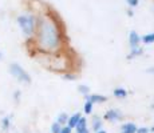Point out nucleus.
<instances>
[{
    "label": "nucleus",
    "instance_id": "obj_26",
    "mask_svg": "<svg viewBox=\"0 0 154 133\" xmlns=\"http://www.w3.org/2000/svg\"><path fill=\"white\" fill-rule=\"evenodd\" d=\"M76 133H90V129L86 128V129H82V131H79V132H76Z\"/></svg>",
    "mask_w": 154,
    "mask_h": 133
},
{
    "label": "nucleus",
    "instance_id": "obj_4",
    "mask_svg": "<svg viewBox=\"0 0 154 133\" xmlns=\"http://www.w3.org/2000/svg\"><path fill=\"white\" fill-rule=\"evenodd\" d=\"M123 119V114L119 109L111 108L109 111H106V113L103 114V120L109 121V123H115V121H121Z\"/></svg>",
    "mask_w": 154,
    "mask_h": 133
},
{
    "label": "nucleus",
    "instance_id": "obj_11",
    "mask_svg": "<svg viewBox=\"0 0 154 133\" xmlns=\"http://www.w3.org/2000/svg\"><path fill=\"white\" fill-rule=\"evenodd\" d=\"M129 92H127L126 88H122V87H118V88H114L112 89V96L117 97V99H126Z\"/></svg>",
    "mask_w": 154,
    "mask_h": 133
},
{
    "label": "nucleus",
    "instance_id": "obj_7",
    "mask_svg": "<svg viewBox=\"0 0 154 133\" xmlns=\"http://www.w3.org/2000/svg\"><path fill=\"white\" fill-rule=\"evenodd\" d=\"M103 128V119L98 114H94L93 116V120H91V129H93V132H98L100 129Z\"/></svg>",
    "mask_w": 154,
    "mask_h": 133
},
{
    "label": "nucleus",
    "instance_id": "obj_9",
    "mask_svg": "<svg viewBox=\"0 0 154 133\" xmlns=\"http://www.w3.org/2000/svg\"><path fill=\"white\" fill-rule=\"evenodd\" d=\"M137 128L138 126L135 125L134 123L129 121V123H123L121 125V133H135L137 132Z\"/></svg>",
    "mask_w": 154,
    "mask_h": 133
},
{
    "label": "nucleus",
    "instance_id": "obj_15",
    "mask_svg": "<svg viewBox=\"0 0 154 133\" xmlns=\"http://www.w3.org/2000/svg\"><path fill=\"white\" fill-rule=\"evenodd\" d=\"M67 120H69V114L64 113V112H60V113L58 114V117H56L55 121L63 126V125H66V124H67Z\"/></svg>",
    "mask_w": 154,
    "mask_h": 133
},
{
    "label": "nucleus",
    "instance_id": "obj_13",
    "mask_svg": "<svg viewBox=\"0 0 154 133\" xmlns=\"http://www.w3.org/2000/svg\"><path fill=\"white\" fill-rule=\"evenodd\" d=\"M86 128H88V121H87V117H86V116H82L81 119H79L78 124H76L75 131H76V132H79V131H82V129H86Z\"/></svg>",
    "mask_w": 154,
    "mask_h": 133
},
{
    "label": "nucleus",
    "instance_id": "obj_19",
    "mask_svg": "<svg viewBox=\"0 0 154 133\" xmlns=\"http://www.w3.org/2000/svg\"><path fill=\"white\" fill-rule=\"evenodd\" d=\"M60 129H62V125L55 121V123H52L51 126H50V133H59Z\"/></svg>",
    "mask_w": 154,
    "mask_h": 133
},
{
    "label": "nucleus",
    "instance_id": "obj_30",
    "mask_svg": "<svg viewBox=\"0 0 154 133\" xmlns=\"http://www.w3.org/2000/svg\"><path fill=\"white\" fill-rule=\"evenodd\" d=\"M152 109H154V103H153V104H152Z\"/></svg>",
    "mask_w": 154,
    "mask_h": 133
},
{
    "label": "nucleus",
    "instance_id": "obj_18",
    "mask_svg": "<svg viewBox=\"0 0 154 133\" xmlns=\"http://www.w3.org/2000/svg\"><path fill=\"white\" fill-rule=\"evenodd\" d=\"M63 79L67 80V81H74V80L78 79V73H75L74 71H70V72L63 73Z\"/></svg>",
    "mask_w": 154,
    "mask_h": 133
},
{
    "label": "nucleus",
    "instance_id": "obj_8",
    "mask_svg": "<svg viewBox=\"0 0 154 133\" xmlns=\"http://www.w3.org/2000/svg\"><path fill=\"white\" fill-rule=\"evenodd\" d=\"M143 55V48L140 47H135V48H130V52L127 53V61H131L134 59L140 57V56Z\"/></svg>",
    "mask_w": 154,
    "mask_h": 133
},
{
    "label": "nucleus",
    "instance_id": "obj_1",
    "mask_svg": "<svg viewBox=\"0 0 154 133\" xmlns=\"http://www.w3.org/2000/svg\"><path fill=\"white\" fill-rule=\"evenodd\" d=\"M36 29L32 37L35 49L40 55H54L63 52L67 43V35L62 19L55 11L47 8L44 12L36 15Z\"/></svg>",
    "mask_w": 154,
    "mask_h": 133
},
{
    "label": "nucleus",
    "instance_id": "obj_17",
    "mask_svg": "<svg viewBox=\"0 0 154 133\" xmlns=\"http://www.w3.org/2000/svg\"><path fill=\"white\" fill-rule=\"evenodd\" d=\"M76 89H78V92L81 93V94H83V96H87V94H90V91H91L90 87H88L87 84H79Z\"/></svg>",
    "mask_w": 154,
    "mask_h": 133
},
{
    "label": "nucleus",
    "instance_id": "obj_21",
    "mask_svg": "<svg viewBox=\"0 0 154 133\" xmlns=\"http://www.w3.org/2000/svg\"><path fill=\"white\" fill-rule=\"evenodd\" d=\"M135 133H150V129L146 128V126H140V128H137Z\"/></svg>",
    "mask_w": 154,
    "mask_h": 133
},
{
    "label": "nucleus",
    "instance_id": "obj_16",
    "mask_svg": "<svg viewBox=\"0 0 154 133\" xmlns=\"http://www.w3.org/2000/svg\"><path fill=\"white\" fill-rule=\"evenodd\" d=\"M93 111H94V104L88 100H85V104H83V112L85 114H93Z\"/></svg>",
    "mask_w": 154,
    "mask_h": 133
},
{
    "label": "nucleus",
    "instance_id": "obj_20",
    "mask_svg": "<svg viewBox=\"0 0 154 133\" xmlns=\"http://www.w3.org/2000/svg\"><path fill=\"white\" fill-rule=\"evenodd\" d=\"M126 3L129 5V8H131V10H134L140 5V0H126Z\"/></svg>",
    "mask_w": 154,
    "mask_h": 133
},
{
    "label": "nucleus",
    "instance_id": "obj_23",
    "mask_svg": "<svg viewBox=\"0 0 154 133\" xmlns=\"http://www.w3.org/2000/svg\"><path fill=\"white\" fill-rule=\"evenodd\" d=\"M59 133H72V129L69 128L67 125H63V126H62V129H60V132H59Z\"/></svg>",
    "mask_w": 154,
    "mask_h": 133
},
{
    "label": "nucleus",
    "instance_id": "obj_10",
    "mask_svg": "<svg viewBox=\"0 0 154 133\" xmlns=\"http://www.w3.org/2000/svg\"><path fill=\"white\" fill-rule=\"evenodd\" d=\"M82 117V113H74V114H71V116H69V120H67V124L66 125L69 126V128L71 129H75V126H76V124H78V121L79 119Z\"/></svg>",
    "mask_w": 154,
    "mask_h": 133
},
{
    "label": "nucleus",
    "instance_id": "obj_3",
    "mask_svg": "<svg viewBox=\"0 0 154 133\" xmlns=\"http://www.w3.org/2000/svg\"><path fill=\"white\" fill-rule=\"evenodd\" d=\"M10 73L19 82H23V84H27V85H29L32 82V79H31V76H29V73L17 63L10 64Z\"/></svg>",
    "mask_w": 154,
    "mask_h": 133
},
{
    "label": "nucleus",
    "instance_id": "obj_22",
    "mask_svg": "<svg viewBox=\"0 0 154 133\" xmlns=\"http://www.w3.org/2000/svg\"><path fill=\"white\" fill-rule=\"evenodd\" d=\"M20 96H22V92L20 91H15V93H14V100L16 103H19L20 101Z\"/></svg>",
    "mask_w": 154,
    "mask_h": 133
},
{
    "label": "nucleus",
    "instance_id": "obj_24",
    "mask_svg": "<svg viewBox=\"0 0 154 133\" xmlns=\"http://www.w3.org/2000/svg\"><path fill=\"white\" fill-rule=\"evenodd\" d=\"M126 13H127V15H129V17H133V16H134V11H133V10H131V8H127Z\"/></svg>",
    "mask_w": 154,
    "mask_h": 133
},
{
    "label": "nucleus",
    "instance_id": "obj_25",
    "mask_svg": "<svg viewBox=\"0 0 154 133\" xmlns=\"http://www.w3.org/2000/svg\"><path fill=\"white\" fill-rule=\"evenodd\" d=\"M146 73H149V75H154V67H150V68H147L146 71H145Z\"/></svg>",
    "mask_w": 154,
    "mask_h": 133
},
{
    "label": "nucleus",
    "instance_id": "obj_29",
    "mask_svg": "<svg viewBox=\"0 0 154 133\" xmlns=\"http://www.w3.org/2000/svg\"><path fill=\"white\" fill-rule=\"evenodd\" d=\"M2 57H3V55H2V52H0V60H2Z\"/></svg>",
    "mask_w": 154,
    "mask_h": 133
},
{
    "label": "nucleus",
    "instance_id": "obj_5",
    "mask_svg": "<svg viewBox=\"0 0 154 133\" xmlns=\"http://www.w3.org/2000/svg\"><path fill=\"white\" fill-rule=\"evenodd\" d=\"M85 100H88V101H91L95 105V104H103V103H106L109 100V97L99 94V93H90L87 96H85Z\"/></svg>",
    "mask_w": 154,
    "mask_h": 133
},
{
    "label": "nucleus",
    "instance_id": "obj_28",
    "mask_svg": "<svg viewBox=\"0 0 154 133\" xmlns=\"http://www.w3.org/2000/svg\"><path fill=\"white\" fill-rule=\"evenodd\" d=\"M150 129V132H153L154 133V126H152V128H149Z\"/></svg>",
    "mask_w": 154,
    "mask_h": 133
},
{
    "label": "nucleus",
    "instance_id": "obj_2",
    "mask_svg": "<svg viewBox=\"0 0 154 133\" xmlns=\"http://www.w3.org/2000/svg\"><path fill=\"white\" fill-rule=\"evenodd\" d=\"M36 20L38 16L35 13H22L17 16L16 22L17 25H19L20 31L23 32L27 39H32L35 35V29H36Z\"/></svg>",
    "mask_w": 154,
    "mask_h": 133
},
{
    "label": "nucleus",
    "instance_id": "obj_27",
    "mask_svg": "<svg viewBox=\"0 0 154 133\" xmlns=\"http://www.w3.org/2000/svg\"><path fill=\"white\" fill-rule=\"evenodd\" d=\"M95 133H107L105 131V129H100V131H98V132H95Z\"/></svg>",
    "mask_w": 154,
    "mask_h": 133
},
{
    "label": "nucleus",
    "instance_id": "obj_14",
    "mask_svg": "<svg viewBox=\"0 0 154 133\" xmlns=\"http://www.w3.org/2000/svg\"><path fill=\"white\" fill-rule=\"evenodd\" d=\"M141 43L146 44V45L153 44L154 43V32H150V33H146V35H143V36H141Z\"/></svg>",
    "mask_w": 154,
    "mask_h": 133
},
{
    "label": "nucleus",
    "instance_id": "obj_12",
    "mask_svg": "<svg viewBox=\"0 0 154 133\" xmlns=\"http://www.w3.org/2000/svg\"><path fill=\"white\" fill-rule=\"evenodd\" d=\"M0 126H2L3 132H8L11 128V116H4L0 121Z\"/></svg>",
    "mask_w": 154,
    "mask_h": 133
},
{
    "label": "nucleus",
    "instance_id": "obj_6",
    "mask_svg": "<svg viewBox=\"0 0 154 133\" xmlns=\"http://www.w3.org/2000/svg\"><path fill=\"white\" fill-rule=\"evenodd\" d=\"M129 45L130 48H135V47L141 45V35L138 33L137 31H130L129 33Z\"/></svg>",
    "mask_w": 154,
    "mask_h": 133
}]
</instances>
